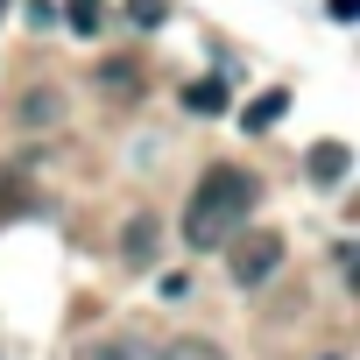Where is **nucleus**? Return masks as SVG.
Returning <instances> with one entry per match:
<instances>
[{
    "label": "nucleus",
    "instance_id": "39448f33",
    "mask_svg": "<svg viewBox=\"0 0 360 360\" xmlns=\"http://www.w3.org/2000/svg\"><path fill=\"white\" fill-rule=\"evenodd\" d=\"M283 113H290V92H283V85H269L262 99H248V113H240V127H248V134H269V127H276Z\"/></svg>",
    "mask_w": 360,
    "mask_h": 360
},
{
    "label": "nucleus",
    "instance_id": "ddd939ff",
    "mask_svg": "<svg viewBox=\"0 0 360 360\" xmlns=\"http://www.w3.org/2000/svg\"><path fill=\"white\" fill-rule=\"evenodd\" d=\"M325 15H332V22H353V15H360V0H325Z\"/></svg>",
    "mask_w": 360,
    "mask_h": 360
},
{
    "label": "nucleus",
    "instance_id": "1a4fd4ad",
    "mask_svg": "<svg viewBox=\"0 0 360 360\" xmlns=\"http://www.w3.org/2000/svg\"><path fill=\"white\" fill-rule=\"evenodd\" d=\"M64 22H71L78 36H99V22H106V8H99V0H64Z\"/></svg>",
    "mask_w": 360,
    "mask_h": 360
},
{
    "label": "nucleus",
    "instance_id": "20e7f679",
    "mask_svg": "<svg viewBox=\"0 0 360 360\" xmlns=\"http://www.w3.org/2000/svg\"><path fill=\"white\" fill-rule=\"evenodd\" d=\"M346 169H353V148H346V141H318V148H311V184L332 191V184H346Z\"/></svg>",
    "mask_w": 360,
    "mask_h": 360
},
{
    "label": "nucleus",
    "instance_id": "9d476101",
    "mask_svg": "<svg viewBox=\"0 0 360 360\" xmlns=\"http://www.w3.org/2000/svg\"><path fill=\"white\" fill-rule=\"evenodd\" d=\"M162 360H226V353H219L212 339H191V332H184V339H169V346H162Z\"/></svg>",
    "mask_w": 360,
    "mask_h": 360
},
{
    "label": "nucleus",
    "instance_id": "9b49d317",
    "mask_svg": "<svg viewBox=\"0 0 360 360\" xmlns=\"http://www.w3.org/2000/svg\"><path fill=\"white\" fill-rule=\"evenodd\" d=\"M127 15H134L141 29H162V22H169V8H162V0H127Z\"/></svg>",
    "mask_w": 360,
    "mask_h": 360
},
{
    "label": "nucleus",
    "instance_id": "f257e3e1",
    "mask_svg": "<svg viewBox=\"0 0 360 360\" xmlns=\"http://www.w3.org/2000/svg\"><path fill=\"white\" fill-rule=\"evenodd\" d=\"M255 205H262V176H255V169H233V162H212V169L198 176L191 205H184V240H191V248H226V240L248 226Z\"/></svg>",
    "mask_w": 360,
    "mask_h": 360
},
{
    "label": "nucleus",
    "instance_id": "7ed1b4c3",
    "mask_svg": "<svg viewBox=\"0 0 360 360\" xmlns=\"http://www.w3.org/2000/svg\"><path fill=\"white\" fill-rule=\"evenodd\" d=\"M15 120H22V127H57V120H64V92H57V85H36V92H22Z\"/></svg>",
    "mask_w": 360,
    "mask_h": 360
},
{
    "label": "nucleus",
    "instance_id": "f03ea898",
    "mask_svg": "<svg viewBox=\"0 0 360 360\" xmlns=\"http://www.w3.org/2000/svg\"><path fill=\"white\" fill-rule=\"evenodd\" d=\"M226 269H233V283H240V290H262V283L283 269V233H276V226L240 233V240L226 248Z\"/></svg>",
    "mask_w": 360,
    "mask_h": 360
},
{
    "label": "nucleus",
    "instance_id": "423d86ee",
    "mask_svg": "<svg viewBox=\"0 0 360 360\" xmlns=\"http://www.w3.org/2000/svg\"><path fill=\"white\" fill-rule=\"evenodd\" d=\"M99 85L120 92V99H127V92L141 99V64H134V57H106V64H99Z\"/></svg>",
    "mask_w": 360,
    "mask_h": 360
},
{
    "label": "nucleus",
    "instance_id": "6e6552de",
    "mask_svg": "<svg viewBox=\"0 0 360 360\" xmlns=\"http://www.w3.org/2000/svg\"><path fill=\"white\" fill-rule=\"evenodd\" d=\"M127 262H134V269L155 262V219H134V226H127Z\"/></svg>",
    "mask_w": 360,
    "mask_h": 360
},
{
    "label": "nucleus",
    "instance_id": "4468645a",
    "mask_svg": "<svg viewBox=\"0 0 360 360\" xmlns=\"http://www.w3.org/2000/svg\"><path fill=\"white\" fill-rule=\"evenodd\" d=\"M0 8H8V0H0Z\"/></svg>",
    "mask_w": 360,
    "mask_h": 360
},
{
    "label": "nucleus",
    "instance_id": "f8f14e48",
    "mask_svg": "<svg viewBox=\"0 0 360 360\" xmlns=\"http://www.w3.org/2000/svg\"><path fill=\"white\" fill-rule=\"evenodd\" d=\"M92 360H141V353H134V346H127V339H113V346H99V353H92Z\"/></svg>",
    "mask_w": 360,
    "mask_h": 360
},
{
    "label": "nucleus",
    "instance_id": "0eeeda50",
    "mask_svg": "<svg viewBox=\"0 0 360 360\" xmlns=\"http://www.w3.org/2000/svg\"><path fill=\"white\" fill-rule=\"evenodd\" d=\"M184 106L191 113H226V85L219 78H198V85H184Z\"/></svg>",
    "mask_w": 360,
    "mask_h": 360
}]
</instances>
